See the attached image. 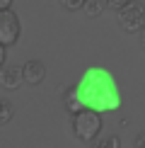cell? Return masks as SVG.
Instances as JSON below:
<instances>
[{
    "mask_svg": "<svg viewBox=\"0 0 145 148\" xmlns=\"http://www.w3.org/2000/svg\"><path fill=\"white\" fill-rule=\"evenodd\" d=\"M12 3H15V0H0V10H7V8H12Z\"/></svg>",
    "mask_w": 145,
    "mask_h": 148,
    "instance_id": "obj_15",
    "label": "cell"
},
{
    "mask_svg": "<svg viewBox=\"0 0 145 148\" xmlns=\"http://www.w3.org/2000/svg\"><path fill=\"white\" fill-rule=\"evenodd\" d=\"M20 34H22V24H20V17L15 15V10L12 8L0 10V44L15 46Z\"/></svg>",
    "mask_w": 145,
    "mask_h": 148,
    "instance_id": "obj_4",
    "label": "cell"
},
{
    "mask_svg": "<svg viewBox=\"0 0 145 148\" xmlns=\"http://www.w3.org/2000/svg\"><path fill=\"white\" fill-rule=\"evenodd\" d=\"M5 58H7V46H3V44H0V66L5 63Z\"/></svg>",
    "mask_w": 145,
    "mask_h": 148,
    "instance_id": "obj_14",
    "label": "cell"
},
{
    "mask_svg": "<svg viewBox=\"0 0 145 148\" xmlns=\"http://www.w3.org/2000/svg\"><path fill=\"white\" fill-rule=\"evenodd\" d=\"M104 146H106V148H114V146H121V138H119V136H114V138H109V141H104Z\"/></svg>",
    "mask_w": 145,
    "mask_h": 148,
    "instance_id": "obj_13",
    "label": "cell"
},
{
    "mask_svg": "<svg viewBox=\"0 0 145 148\" xmlns=\"http://www.w3.org/2000/svg\"><path fill=\"white\" fill-rule=\"evenodd\" d=\"M24 83L22 80V66L3 63L0 66V88L3 90H17Z\"/></svg>",
    "mask_w": 145,
    "mask_h": 148,
    "instance_id": "obj_5",
    "label": "cell"
},
{
    "mask_svg": "<svg viewBox=\"0 0 145 148\" xmlns=\"http://www.w3.org/2000/svg\"><path fill=\"white\" fill-rule=\"evenodd\" d=\"M12 116H15V112H12V107L5 100H0V126H5V124H10L12 121Z\"/></svg>",
    "mask_w": 145,
    "mask_h": 148,
    "instance_id": "obj_9",
    "label": "cell"
},
{
    "mask_svg": "<svg viewBox=\"0 0 145 148\" xmlns=\"http://www.w3.org/2000/svg\"><path fill=\"white\" fill-rule=\"evenodd\" d=\"M126 3H128V0H102V5H104L106 10H114V12H119Z\"/></svg>",
    "mask_w": 145,
    "mask_h": 148,
    "instance_id": "obj_11",
    "label": "cell"
},
{
    "mask_svg": "<svg viewBox=\"0 0 145 148\" xmlns=\"http://www.w3.org/2000/svg\"><path fill=\"white\" fill-rule=\"evenodd\" d=\"M58 5L63 10H68V12H77V10H82L85 0H58Z\"/></svg>",
    "mask_w": 145,
    "mask_h": 148,
    "instance_id": "obj_10",
    "label": "cell"
},
{
    "mask_svg": "<svg viewBox=\"0 0 145 148\" xmlns=\"http://www.w3.org/2000/svg\"><path fill=\"white\" fill-rule=\"evenodd\" d=\"M136 143H138V146H140V148H145V134H143V136H140V138H138V141H136Z\"/></svg>",
    "mask_w": 145,
    "mask_h": 148,
    "instance_id": "obj_16",
    "label": "cell"
},
{
    "mask_svg": "<svg viewBox=\"0 0 145 148\" xmlns=\"http://www.w3.org/2000/svg\"><path fill=\"white\" fill-rule=\"evenodd\" d=\"M77 95L82 100V107H89L99 114L114 112L121 107V90L116 78L102 66H89L80 75L75 85Z\"/></svg>",
    "mask_w": 145,
    "mask_h": 148,
    "instance_id": "obj_1",
    "label": "cell"
},
{
    "mask_svg": "<svg viewBox=\"0 0 145 148\" xmlns=\"http://www.w3.org/2000/svg\"><path fill=\"white\" fill-rule=\"evenodd\" d=\"M44 78H46V66L41 63V61H36V58L24 61V66H22V80L27 85H39V83H44Z\"/></svg>",
    "mask_w": 145,
    "mask_h": 148,
    "instance_id": "obj_6",
    "label": "cell"
},
{
    "mask_svg": "<svg viewBox=\"0 0 145 148\" xmlns=\"http://www.w3.org/2000/svg\"><path fill=\"white\" fill-rule=\"evenodd\" d=\"M138 44H140V49H143V51H145V24H143V27L140 29H138Z\"/></svg>",
    "mask_w": 145,
    "mask_h": 148,
    "instance_id": "obj_12",
    "label": "cell"
},
{
    "mask_svg": "<svg viewBox=\"0 0 145 148\" xmlns=\"http://www.w3.org/2000/svg\"><path fill=\"white\" fill-rule=\"evenodd\" d=\"M63 104H65V109H68L70 114H75V112H80V109H82V100H80V95H77L75 85L63 92Z\"/></svg>",
    "mask_w": 145,
    "mask_h": 148,
    "instance_id": "obj_7",
    "label": "cell"
},
{
    "mask_svg": "<svg viewBox=\"0 0 145 148\" xmlns=\"http://www.w3.org/2000/svg\"><path fill=\"white\" fill-rule=\"evenodd\" d=\"M82 10H85V15H89V17H99L102 10H104V5H102V0H85Z\"/></svg>",
    "mask_w": 145,
    "mask_h": 148,
    "instance_id": "obj_8",
    "label": "cell"
},
{
    "mask_svg": "<svg viewBox=\"0 0 145 148\" xmlns=\"http://www.w3.org/2000/svg\"><path fill=\"white\" fill-rule=\"evenodd\" d=\"M102 126H104L102 114L89 109V107H82L80 112L72 114V134L82 143H94L97 136L102 134Z\"/></svg>",
    "mask_w": 145,
    "mask_h": 148,
    "instance_id": "obj_2",
    "label": "cell"
},
{
    "mask_svg": "<svg viewBox=\"0 0 145 148\" xmlns=\"http://www.w3.org/2000/svg\"><path fill=\"white\" fill-rule=\"evenodd\" d=\"M143 24H145V5L136 3V0H128L119 10V27L126 34H136Z\"/></svg>",
    "mask_w": 145,
    "mask_h": 148,
    "instance_id": "obj_3",
    "label": "cell"
}]
</instances>
